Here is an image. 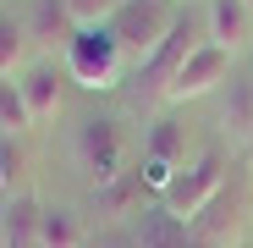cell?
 I'll return each instance as SVG.
<instances>
[{
    "label": "cell",
    "instance_id": "10",
    "mask_svg": "<svg viewBox=\"0 0 253 248\" xmlns=\"http://www.w3.org/2000/svg\"><path fill=\"white\" fill-rule=\"evenodd\" d=\"M28 39L33 45H44L55 55H66V45L77 39V22L66 11V0H33V11H28Z\"/></svg>",
    "mask_w": 253,
    "mask_h": 248
},
{
    "label": "cell",
    "instance_id": "17",
    "mask_svg": "<svg viewBox=\"0 0 253 248\" xmlns=\"http://www.w3.org/2000/svg\"><path fill=\"white\" fill-rule=\"evenodd\" d=\"M121 6H126V0H66L77 33H99V28H110V17H116Z\"/></svg>",
    "mask_w": 253,
    "mask_h": 248
},
{
    "label": "cell",
    "instance_id": "7",
    "mask_svg": "<svg viewBox=\"0 0 253 248\" xmlns=\"http://www.w3.org/2000/svg\"><path fill=\"white\" fill-rule=\"evenodd\" d=\"M226 77H231V50L198 45V50L187 55V66L171 77V89H165V105H187V99H204V94H215Z\"/></svg>",
    "mask_w": 253,
    "mask_h": 248
},
{
    "label": "cell",
    "instance_id": "8",
    "mask_svg": "<svg viewBox=\"0 0 253 248\" xmlns=\"http://www.w3.org/2000/svg\"><path fill=\"white\" fill-rule=\"evenodd\" d=\"M204 33L215 50H248L253 45V6L248 0H204Z\"/></svg>",
    "mask_w": 253,
    "mask_h": 248
},
{
    "label": "cell",
    "instance_id": "4",
    "mask_svg": "<svg viewBox=\"0 0 253 248\" xmlns=\"http://www.w3.org/2000/svg\"><path fill=\"white\" fill-rule=\"evenodd\" d=\"M61 72H66V83H77V89H99V94H105V89H116V83H121L126 61L116 55L110 33L99 28V33H77L72 45H66Z\"/></svg>",
    "mask_w": 253,
    "mask_h": 248
},
{
    "label": "cell",
    "instance_id": "13",
    "mask_svg": "<svg viewBox=\"0 0 253 248\" xmlns=\"http://www.w3.org/2000/svg\"><path fill=\"white\" fill-rule=\"evenodd\" d=\"M83 243L88 237H83L72 210H61V204H44L39 210V248H83Z\"/></svg>",
    "mask_w": 253,
    "mask_h": 248
},
{
    "label": "cell",
    "instance_id": "14",
    "mask_svg": "<svg viewBox=\"0 0 253 248\" xmlns=\"http://www.w3.org/2000/svg\"><path fill=\"white\" fill-rule=\"evenodd\" d=\"M220 127L237 138H253V77H237L220 94Z\"/></svg>",
    "mask_w": 253,
    "mask_h": 248
},
{
    "label": "cell",
    "instance_id": "1",
    "mask_svg": "<svg viewBox=\"0 0 253 248\" xmlns=\"http://www.w3.org/2000/svg\"><path fill=\"white\" fill-rule=\"evenodd\" d=\"M187 11V0H126V6L110 17V45L126 66H143L160 45H165V33H171Z\"/></svg>",
    "mask_w": 253,
    "mask_h": 248
},
{
    "label": "cell",
    "instance_id": "19",
    "mask_svg": "<svg viewBox=\"0 0 253 248\" xmlns=\"http://www.w3.org/2000/svg\"><path fill=\"white\" fill-rule=\"evenodd\" d=\"M0 133H33V121H28V99L11 77H0Z\"/></svg>",
    "mask_w": 253,
    "mask_h": 248
},
{
    "label": "cell",
    "instance_id": "11",
    "mask_svg": "<svg viewBox=\"0 0 253 248\" xmlns=\"http://www.w3.org/2000/svg\"><path fill=\"white\" fill-rule=\"evenodd\" d=\"M237 204H242V193H237V188H226V193H220V198H215V204H209V210L193 221V232H198L209 248H226V237L237 243Z\"/></svg>",
    "mask_w": 253,
    "mask_h": 248
},
{
    "label": "cell",
    "instance_id": "2",
    "mask_svg": "<svg viewBox=\"0 0 253 248\" xmlns=\"http://www.w3.org/2000/svg\"><path fill=\"white\" fill-rule=\"evenodd\" d=\"M226 188H231V160H226V149H204L187 171L171 177V188L160 193V210L171 215V221H182V226H193Z\"/></svg>",
    "mask_w": 253,
    "mask_h": 248
},
{
    "label": "cell",
    "instance_id": "21",
    "mask_svg": "<svg viewBox=\"0 0 253 248\" xmlns=\"http://www.w3.org/2000/svg\"><path fill=\"white\" fill-rule=\"evenodd\" d=\"M248 6H253V0H248Z\"/></svg>",
    "mask_w": 253,
    "mask_h": 248
},
{
    "label": "cell",
    "instance_id": "5",
    "mask_svg": "<svg viewBox=\"0 0 253 248\" xmlns=\"http://www.w3.org/2000/svg\"><path fill=\"white\" fill-rule=\"evenodd\" d=\"M198 45H209V33H204V11H182V22L165 33V45L138 66V83L154 94V99H165V89H171V77L187 66V55L198 50Z\"/></svg>",
    "mask_w": 253,
    "mask_h": 248
},
{
    "label": "cell",
    "instance_id": "20",
    "mask_svg": "<svg viewBox=\"0 0 253 248\" xmlns=\"http://www.w3.org/2000/svg\"><path fill=\"white\" fill-rule=\"evenodd\" d=\"M0 188H6V177H0Z\"/></svg>",
    "mask_w": 253,
    "mask_h": 248
},
{
    "label": "cell",
    "instance_id": "15",
    "mask_svg": "<svg viewBox=\"0 0 253 248\" xmlns=\"http://www.w3.org/2000/svg\"><path fill=\"white\" fill-rule=\"evenodd\" d=\"M0 237H6V248H39V204L11 198L0 215Z\"/></svg>",
    "mask_w": 253,
    "mask_h": 248
},
{
    "label": "cell",
    "instance_id": "12",
    "mask_svg": "<svg viewBox=\"0 0 253 248\" xmlns=\"http://www.w3.org/2000/svg\"><path fill=\"white\" fill-rule=\"evenodd\" d=\"M28 22L11 17V11H0V77H22L28 72Z\"/></svg>",
    "mask_w": 253,
    "mask_h": 248
},
{
    "label": "cell",
    "instance_id": "22",
    "mask_svg": "<svg viewBox=\"0 0 253 248\" xmlns=\"http://www.w3.org/2000/svg\"><path fill=\"white\" fill-rule=\"evenodd\" d=\"M248 144H253V138H248Z\"/></svg>",
    "mask_w": 253,
    "mask_h": 248
},
{
    "label": "cell",
    "instance_id": "16",
    "mask_svg": "<svg viewBox=\"0 0 253 248\" xmlns=\"http://www.w3.org/2000/svg\"><path fill=\"white\" fill-rule=\"evenodd\" d=\"M187 232H193V226L171 221L165 210H149V215H143V226H138V248H193V243H187Z\"/></svg>",
    "mask_w": 253,
    "mask_h": 248
},
{
    "label": "cell",
    "instance_id": "9",
    "mask_svg": "<svg viewBox=\"0 0 253 248\" xmlns=\"http://www.w3.org/2000/svg\"><path fill=\"white\" fill-rule=\"evenodd\" d=\"M61 83H66V72H55L50 61H39V66H28V72L17 77V89H22V99H28V121H33V133L50 127V121L61 116Z\"/></svg>",
    "mask_w": 253,
    "mask_h": 248
},
{
    "label": "cell",
    "instance_id": "6",
    "mask_svg": "<svg viewBox=\"0 0 253 248\" xmlns=\"http://www.w3.org/2000/svg\"><path fill=\"white\" fill-rule=\"evenodd\" d=\"M187 154H193V133H187V121L160 116L154 127H149V144H143V165H149V171H138V177H149V182L165 193L176 171H187Z\"/></svg>",
    "mask_w": 253,
    "mask_h": 248
},
{
    "label": "cell",
    "instance_id": "18",
    "mask_svg": "<svg viewBox=\"0 0 253 248\" xmlns=\"http://www.w3.org/2000/svg\"><path fill=\"white\" fill-rule=\"evenodd\" d=\"M138 188H143V177H116L110 188H94V204H99V215H126L132 210V198H138Z\"/></svg>",
    "mask_w": 253,
    "mask_h": 248
},
{
    "label": "cell",
    "instance_id": "3",
    "mask_svg": "<svg viewBox=\"0 0 253 248\" xmlns=\"http://www.w3.org/2000/svg\"><path fill=\"white\" fill-rule=\"evenodd\" d=\"M72 154H77V171L94 188H110L116 177H126V133H121V121L88 116L72 133Z\"/></svg>",
    "mask_w": 253,
    "mask_h": 248
}]
</instances>
